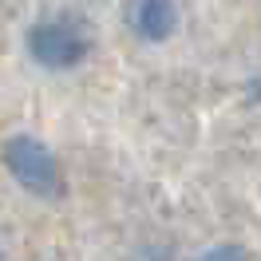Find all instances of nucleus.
Returning a JSON list of instances; mask_svg holds the SVG:
<instances>
[{
    "label": "nucleus",
    "mask_w": 261,
    "mask_h": 261,
    "mask_svg": "<svg viewBox=\"0 0 261 261\" xmlns=\"http://www.w3.org/2000/svg\"><path fill=\"white\" fill-rule=\"evenodd\" d=\"M24 44H28V56L40 67H48V71H71V67H80L87 60V51H91L95 40H91V28L80 16L60 12V16L36 20L28 28Z\"/></svg>",
    "instance_id": "obj_1"
},
{
    "label": "nucleus",
    "mask_w": 261,
    "mask_h": 261,
    "mask_svg": "<svg viewBox=\"0 0 261 261\" xmlns=\"http://www.w3.org/2000/svg\"><path fill=\"white\" fill-rule=\"evenodd\" d=\"M0 159L8 166V174L24 190H32L36 198H56L64 190V174H60L56 154L40 139H32V135H12L4 143V150H0Z\"/></svg>",
    "instance_id": "obj_2"
},
{
    "label": "nucleus",
    "mask_w": 261,
    "mask_h": 261,
    "mask_svg": "<svg viewBox=\"0 0 261 261\" xmlns=\"http://www.w3.org/2000/svg\"><path fill=\"white\" fill-rule=\"evenodd\" d=\"M123 20L143 44H166L178 32V0H127Z\"/></svg>",
    "instance_id": "obj_3"
},
{
    "label": "nucleus",
    "mask_w": 261,
    "mask_h": 261,
    "mask_svg": "<svg viewBox=\"0 0 261 261\" xmlns=\"http://www.w3.org/2000/svg\"><path fill=\"white\" fill-rule=\"evenodd\" d=\"M198 261H249V257H245L242 245H214V249H206Z\"/></svg>",
    "instance_id": "obj_4"
}]
</instances>
